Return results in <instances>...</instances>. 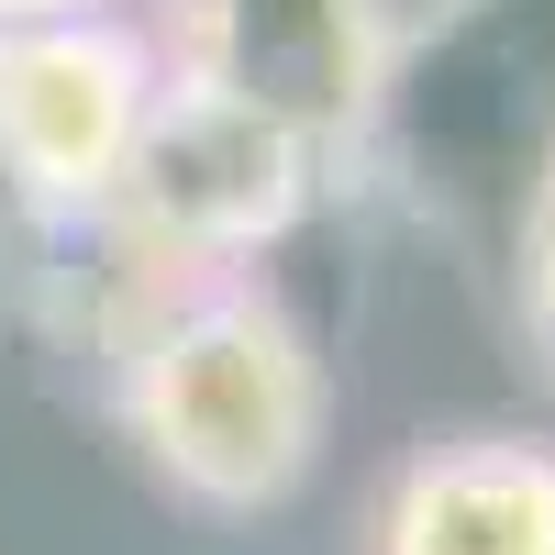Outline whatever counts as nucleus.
Wrapping results in <instances>:
<instances>
[{
	"label": "nucleus",
	"instance_id": "obj_1",
	"mask_svg": "<svg viewBox=\"0 0 555 555\" xmlns=\"http://www.w3.org/2000/svg\"><path fill=\"white\" fill-rule=\"evenodd\" d=\"M112 423L167 500L256 522L334 444V366L256 267L178 278L112 322Z\"/></svg>",
	"mask_w": 555,
	"mask_h": 555
},
{
	"label": "nucleus",
	"instance_id": "obj_2",
	"mask_svg": "<svg viewBox=\"0 0 555 555\" xmlns=\"http://www.w3.org/2000/svg\"><path fill=\"white\" fill-rule=\"evenodd\" d=\"M322 190L334 178H322V156L300 133H278L267 112L222 101L201 78H167L145 133H133V156H122V178H112V201H101V222L67 234V245L122 256L145 278L133 300H156L178 278H234V267L278 256L322 211Z\"/></svg>",
	"mask_w": 555,
	"mask_h": 555
},
{
	"label": "nucleus",
	"instance_id": "obj_3",
	"mask_svg": "<svg viewBox=\"0 0 555 555\" xmlns=\"http://www.w3.org/2000/svg\"><path fill=\"white\" fill-rule=\"evenodd\" d=\"M156 56L167 78H201L222 101L300 133L322 178L378 156L400 67H411V0H156Z\"/></svg>",
	"mask_w": 555,
	"mask_h": 555
},
{
	"label": "nucleus",
	"instance_id": "obj_4",
	"mask_svg": "<svg viewBox=\"0 0 555 555\" xmlns=\"http://www.w3.org/2000/svg\"><path fill=\"white\" fill-rule=\"evenodd\" d=\"M167 89V56L122 12L0 23V190L34 234H89Z\"/></svg>",
	"mask_w": 555,
	"mask_h": 555
},
{
	"label": "nucleus",
	"instance_id": "obj_5",
	"mask_svg": "<svg viewBox=\"0 0 555 555\" xmlns=\"http://www.w3.org/2000/svg\"><path fill=\"white\" fill-rule=\"evenodd\" d=\"M366 555H555V444L444 434L378 489Z\"/></svg>",
	"mask_w": 555,
	"mask_h": 555
},
{
	"label": "nucleus",
	"instance_id": "obj_6",
	"mask_svg": "<svg viewBox=\"0 0 555 555\" xmlns=\"http://www.w3.org/2000/svg\"><path fill=\"white\" fill-rule=\"evenodd\" d=\"M512 300H522V345L544 356V378H555V178L533 190V222H522V267H512Z\"/></svg>",
	"mask_w": 555,
	"mask_h": 555
},
{
	"label": "nucleus",
	"instance_id": "obj_7",
	"mask_svg": "<svg viewBox=\"0 0 555 555\" xmlns=\"http://www.w3.org/2000/svg\"><path fill=\"white\" fill-rule=\"evenodd\" d=\"M56 12H112V0H0V23H56Z\"/></svg>",
	"mask_w": 555,
	"mask_h": 555
}]
</instances>
